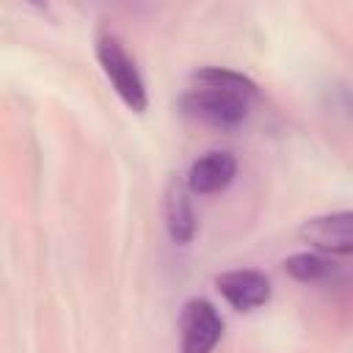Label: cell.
<instances>
[{
	"mask_svg": "<svg viewBox=\"0 0 353 353\" xmlns=\"http://www.w3.org/2000/svg\"><path fill=\"white\" fill-rule=\"evenodd\" d=\"M234 174H237L234 154L226 149H212V152L201 154L199 160H193V165L188 171V190L199 193V196L221 193L232 185Z\"/></svg>",
	"mask_w": 353,
	"mask_h": 353,
	"instance_id": "8992f818",
	"label": "cell"
},
{
	"mask_svg": "<svg viewBox=\"0 0 353 353\" xmlns=\"http://www.w3.org/2000/svg\"><path fill=\"white\" fill-rule=\"evenodd\" d=\"M298 237L323 254L347 256L353 251V215L347 210H339V212L309 218L298 229Z\"/></svg>",
	"mask_w": 353,
	"mask_h": 353,
	"instance_id": "277c9868",
	"label": "cell"
},
{
	"mask_svg": "<svg viewBox=\"0 0 353 353\" xmlns=\"http://www.w3.org/2000/svg\"><path fill=\"white\" fill-rule=\"evenodd\" d=\"M284 270L295 279V281H303V284H317V281H325L334 276V262L323 254H312V251H303V254H292L284 259Z\"/></svg>",
	"mask_w": 353,
	"mask_h": 353,
	"instance_id": "ba28073f",
	"label": "cell"
},
{
	"mask_svg": "<svg viewBox=\"0 0 353 353\" xmlns=\"http://www.w3.org/2000/svg\"><path fill=\"white\" fill-rule=\"evenodd\" d=\"M256 99V83L240 72L223 66H207L190 74V85L179 99L188 119L212 127L234 130L248 119L251 102Z\"/></svg>",
	"mask_w": 353,
	"mask_h": 353,
	"instance_id": "6da1fadb",
	"label": "cell"
},
{
	"mask_svg": "<svg viewBox=\"0 0 353 353\" xmlns=\"http://www.w3.org/2000/svg\"><path fill=\"white\" fill-rule=\"evenodd\" d=\"M97 58H99V66L105 72V77L110 80V85L116 88V94L121 97V102L135 110V113H143L146 105H149V97H146V85H143V77L132 61V55L124 50L121 39L113 36V33H105L97 39Z\"/></svg>",
	"mask_w": 353,
	"mask_h": 353,
	"instance_id": "7a4b0ae2",
	"label": "cell"
},
{
	"mask_svg": "<svg viewBox=\"0 0 353 353\" xmlns=\"http://www.w3.org/2000/svg\"><path fill=\"white\" fill-rule=\"evenodd\" d=\"M215 290L237 312H254L270 301V279L262 270L240 268L215 276Z\"/></svg>",
	"mask_w": 353,
	"mask_h": 353,
	"instance_id": "5b68a950",
	"label": "cell"
},
{
	"mask_svg": "<svg viewBox=\"0 0 353 353\" xmlns=\"http://www.w3.org/2000/svg\"><path fill=\"white\" fill-rule=\"evenodd\" d=\"M223 320L204 298H190L179 314V353H212L221 342Z\"/></svg>",
	"mask_w": 353,
	"mask_h": 353,
	"instance_id": "3957f363",
	"label": "cell"
},
{
	"mask_svg": "<svg viewBox=\"0 0 353 353\" xmlns=\"http://www.w3.org/2000/svg\"><path fill=\"white\" fill-rule=\"evenodd\" d=\"M165 226H168V237L174 243H190L196 234V210L188 199V190L182 185H171L168 190V201H165Z\"/></svg>",
	"mask_w": 353,
	"mask_h": 353,
	"instance_id": "52a82bcc",
	"label": "cell"
}]
</instances>
